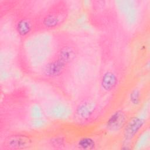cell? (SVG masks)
Listing matches in <instances>:
<instances>
[{
    "instance_id": "6",
    "label": "cell",
    "mask_w": 150,
    "mask_h": 150,
    "mask_svg": "<svg viewBox=\"0 0 150 150\" xmlns=\"http://www.w3.org/2000/svg\"><path fill=\"white\" fill-rule=\"evenodd\" d=\"M46 1L20 0L10 15L11 26L19 41L38 33V22Z\"/></svg>"
},
{
    "instance_id": "1",
    "label": "cell",
    "mask_w": 150,
    "mask_h": 150,
    "mask_svg": "<svg viewBox=\"0 0 150 150\" xmlns=\"http://www.w3.org/2000/svg\"><path fill=\"white\" fill-rule=\"evenodd\" d=\"M134 40L115 33H101L97 42V86L103 97L115 103L133 70Z\"/></svg>"
},
{
    "instance_id": "4",
    "label": "cell",
    "mask_w": 150,
    "mask_h": 150,
    "mask_svg": "<svg viewBox=\"0 0 150 150\" xmlns=\"http://www.w3.org/2000/svg\"><path fill=\"white\" fill-rule=\"evenodd\" d=\"M114 104L100 95L96 83L73 101L70 121L76 127H92L103 121Z\"/></svg>"
},
{
    "instance_id": "3",
    "label": "cell",
    "mask_w": 150,
    "mask_h": 150,
    "mask_svg": "<svg viewBox=\"0 0 150 150\" xmlns=\"http://www.w3.org/2000/svg\"><path fill=\"white\" fill-rule=\"evenodd\" d=\"M56 45V31L38 33L20 42L17 49L20 72L35 80L51 59Z\"/></svg>"
},
{
    "instance_id": "10",
    "label": "cell",
    "mask_w": 150,
    "mask_h": 150,
    "mask_svg": "<svg viewBox=\"0 0 150 150\" xmlns=\"http://www.w3.org/2000/svg\"><path fill=\"white\" fill-rule=\"evenodd\" d=\"M42 131L18 129L0 136L1 150L30 149L39 146Z\"/></svg>"
},
{
    "instance_id": "14",
    "label": "cell",
    "mask_w": 150,
    "mask_h": 150,
    "mask_svg": "<svg viewBox=\"0 0 150 150\" xmlns=\"http://www.w3.org/2000/svg\"><path fill=\"white\" fill-rule=\"evenodd\" d=\"M20 0H2L0 1V18L2 19L10 16L17 6Z\"/></svg>"
},
{
    "instance_id": "8",
    "label": "cell",
    "mask_w": 150,
    "mask_h": 150,
    "mask_svg": "<svg viewBox=\"0 0 150 150\" xmlns=\"http://www.w3.org/2000/svg\"><path fill=\"white\" fill-rule=\"evenodd\" d=\"M52 89V94L45 95L37 100L52 122L62 123L70 121L73 112V102L61 93Z\"/></svg>"
},
{
    "instance_id": "11",
    "label": "cell",
    "mask_w": 150,
    "mask_h": 150,
    "mask_svg": "<svg viewBox=\"0 0 150 150\" xmlns=\"http://www.w3.org/2000/svg\"><path fill=\"white\" fill-rule=\"evenodd\" d=\"M135 110H132L121 102L114 107L103 120L101 130L107 137L119 136L126 125L129 118Z\"/></svg>"
},
{
    "instance_id": "5",
    "label": "cell",
    "mask_w": 150,
    "mask_h": 150,
    "mask_svg": "<svg viewBox=\"0 0 150 150\" xmlns=\"http://www.w3.org/2000/svg\"><path fill=\"white\" fill-rule=\"evenodd\" d=\"M32 97L26 87L5 93L0 104V136L22 127L26 128L27 114Z\"/></svg>"
},
{
    "instance_id": "13",
    "label": "cell",
    "mask_w": 150,
    "mask_h": 150,
    "mask_svg": "<svg viewBox=\"0 0 150 150\" xmlns=\"http://www.w3.org/2000/svg\"><path fill=\"white\" fill-rule=\"evenodd\" d=\"M107 136L102 130L76 135L71 149L93 150L100 149Z\"/></svg>"
},
{
    "instance_id": "9",
    "label": "cell",
    "mask_w": 150,
    "mask_h": 150,
    "mask_svg": "<svg viewBox=\"0 0 150 150\" xmlns=\"http://www.w3.org/2000/svg\"><path fill=\"white\" fill-rule=\"evenodd\" d=\"M149 97L132 114L120 137L121 145L131 148L137 138L149 127Z\"/></svg>"
},
{
    "instance_id": "12",
    "label": "cell",
    "mask_w": 150,
    "mask_h": 150,
    "mask_svg": "<svg viewBox=\"0 0 150 150\" xmlns=\"http://www.w3.org/2000/svg\"><path fill=\"white\" fill-rule=\"evenodd\" d=\"M42 132L39 146L49 149H70L76 135L69 134L63 129L50 130L47 132L46 129Z\"/></svg>"
},
{
    "instance_id": "7",
    "label": "cell",
    "mask_w": 150,
    "mask_h": 150,
    "mask_svg": "<svg viewBox=\"0 0 150 150\" xmlns=\"http://www.w3.org/2000/svg\"><path fill=\"white\" fill-rule=\"evenodd\" d=\"M70 15V5L67 1H47L39 16L38 33L59 30L67 22Z\"/></svg>"
},
{
    "instance_id": "2",
    "label": "cell",
    "mask_w": 150,
    "mask_h": 150,
    "mask_svg": "<svg viewBox=\"0 0 150 150\" xmlns=\"http://www.w3.org/2000/svg\"><path fill=\"white\" fill-rule=\"evenodd\" d=\"M56 36L54 52L35 81L63 94L83 49L74 38L66 31H56Z\"/></svg>"
}]
</instances>
